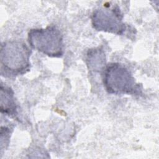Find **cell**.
<instances>
[{"mask_svg": "<svg viewBox=\"0 0 159 159\" xmlns=\"http://www.w3.org/2000/svg\"><path fill=\"white\" fill-rule=\"evenodd\" d=\"M123 14L117 5L110 8V4L95 9L91 16L93 27L98 31L124 35L127 25L123 22Z\"/></svg>", "mask_w": 159, "mask_h": 159, "instance_id": "277c9868", "label": "cell"}, {"mask_svg": "<svg viewBox=\"0 0 159 159\" xmlns=\"http://www.w3.org/2000/svg\"><path fill=\"white\" fill-rule=\"evenodd\" d=\"M30 46L50 57L60 58L64 54L63 37L60 30L53 25L45 29H33L28 33Z\"/></svg>", "mask_w": 159, "mask_h": 159, "instance_id": "3957f363", "label": "cell"}, {"mask_svg": "<svg viewBox=\"0 0 159 159\" xmlns=\"http://www.w3.org/2000/svg\"><path fill=\"white\" fill-rule=\"evenodd\" d=\"M1 112L2 114L14 118H17V108L15 102L12 89L1 84Z\"/></svg>", "mask_w": 159, "mask_h": 159, "instance_id": "5b68a950", "label": "cell"}, {"mask_svg": "<svg viewBox=\"0 0 159 159\" xmlns=\"http://www.w3.org/2000/svg\"><path fill=\"white\" fill-rule=\"evenodd\" d=\"M86 62L88 69L94 73H99L105 68L106 55L102 47L89 49L86 54Z\"/></svg>", "mask_w": 159, "mask_h": 159, "instance_id": "8992f818", "label": "cell"}, {"mask_svg": "<svg viewBox=\"0 0 159 159\" xmlns=\"http://www.w3.org/2000/svg\"><path fill=\"white\" fill-rule=\"evenodd\" d=\"M32 51L22 40H9L1 45V74L12 77L30 70Z\"/></svg>", "mask_w": 159, "mask_h": 159, "instance_id": "6da1fadb", "label": "cell"}, {"mask_svg": "<svg viewBox=\"0 0 159 159\" xmlns=\"http://www.w3.org/2000/svg\"><path fill=\"white\" fill-rule=\"evenodd\" d=\"M103 84L109 94L141 95L142 86L135 82L130 71L119 63H111L104 69Z\"/></svg>", "mask_w": 159, "mask_h": 159, "instance_id": "7a4b0ae2", "label": "cell"}]
</instances>
